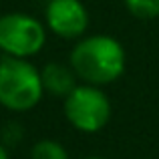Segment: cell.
<instances>
[{
	"label": "cell",
	"mask_w": 159,
	"mask_h": 159,
	"mask_svg": "<svg viewBox=\"0 0 159 159\" xmlns=\"http://www.w3.org/2000/svg\"><path fill=\"white\" fill-rule=\"evenodd\" d=\"M125 51L119 40L107 34L83 39L70 52V66L75 75L87 85H109L125 70Z\"/></svg>",
	"instance_id": "6da1fadb"
},
{
	"label": "cell",
	"mask_w": 159,
	"mask_h": 159,
	"mask_svg": "<svg viewBox=\"0 0 159 159\" xmlns=\"http://www.w3.org/2000/svg\"><path fill=\"white\" fill-rule=\"evenodd\" d=\"M43 79L26 58L4 57L0 61V105L10 111H28L43 97Z\"/></svg>",
	"instance_id": "7a4b0ae2"
},
{
	"label": "cell",
	"mask_w": 159,
	"mask_h": 159,
	"mask_svg": "<svg viewBox=\"0 0 159 159\" xmlns=\"http://www.w3.org/2000/svg\"><path fill=\"white\" fill-rule=\"evenodd\" d=\"M47 30L36 18L22 12H8L0 16V48L6 57L28 58L43 51Z\"/></svg>",
	"instance_id": "3957f363"
},
{
	"label": "cell",
	"mask_w": 159,
	"mask_h": 159,
	"mask_svg": "<svg viewBox=\"0 0 159 159\" xmlns=\"http://www.w3.org/2000/svg\"><path fill=\"white\" fill-rule=\"evenodd\" d=\"M65 115L75 129L97 133L111 119V103L95 85H81L65 99Z\"/></svg>",
	"instance_id": "277c9868"
},
{
	"label": "cell",
	"mask_w": 159,
	"mask_h": 159,
	"mask_svg": "<svg viewBox=\"0 0 159 159\" xmlns=\"http://www.w3.org/2000/svg\"><path fill=\"white\" fill-rule=\"evenodd\" d=\"M44 16L48 28L61 39H79L89 26V12L81 0H48Z\"/></svg>",
	"instance_id": "5b68a950"
},
{
	"label": "cell",
	"mask_w": 159,
	"mask_h": 159,
	"mask_svg": "<svg viewBox=\"0 0 159 159\" xmlns=\"http://www.w3.org/2000/svg\"><path fill=\"white\" fill-rule=\"evenodd\" d=\"M40 79H43V89L54 97L66 99L75 89H77V75H75L73 66H65L62 62H48L44 69L40 70Z\"/></svg>",
	"instance_id": "8992f818"
},
{
	"label": "cell",
	"mask_w": 159,
	"mask_h": 159,
	"mask_svg": "<svg viewBox=\"0 0 159 159\" xmlns=\"http://www.w3.org/2000/svg\"><path fill=\"white\" fill-rule=\"evenodd\" d=\"M30 159H69V155H66V149L58 141L43 139L32 147Z\"/></svg>",
	"instance_id": "52a82bcc"
},
{
	"label": "cell",
	"mask_w": 159,
	"mask_h": 159,
	"mask_svg": "<svg viewBox=\"0 0 159 159\" xmlns=\"http://www.w3.org/2000/svg\"><path fill=\"white\" fill-rule=\"evenodd\" d=\"M125 6L139 20H153L159 16V0H125Z\"/></svg>",
	"instance_id": "ba28073f"
},
{
	"label": "cell",
	"mask_w": 159,
	"mask_h": 159,
	"mask_svg": "<svg viewBox=\"0 0 159 159\" xmlns=\"http://www.w3.org/2000/svg\"><path fill=\"white\" fill-rule=\"evenodd\" d=\"M0 159H8V153H6V149L0 145Z\"/></svg>",
	"instance_id": "9c48e42d"
},
{
	"label": "cell",
	"mask_w": 159,
	"mask_h": 159,
	"mask_svg": "<svg viewBox=\"0 0 159 159\" xmlns=\"http://www.w3.org/2000/svg\"><path fill=\"white\" fill-rule=\"evenodd\" d=\"M87 159H101V157H87Z\"/></svg>",
	"instance_id": "30bf717a"
}]
</instances>
